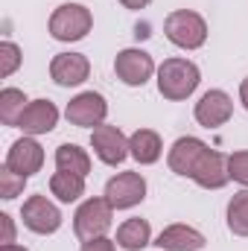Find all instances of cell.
Returning a JSON list of instances; mask_svg holds the SVG:
<instances>
[{"label":"cell","mask_w":248,"mask_h":251,"mask_svg":"<svg viewBox=\"0 0 248 251\" xmlns=\"http://www.w3.org/2000/svg\"><path fill=\"white\" fill-rule=\"evenodd\" d=\"M24 187H26V176L9 170V167L3 164V167H0V199L12 201V199H18V196L24 193Z\"/></svg>","instance_id":"cell-23"},{"label":"cell","mask_w":248,"mask_h":251,"mask_svg":"<svg viewBox=\"0 0 248 251\" xmlns=\"http://www.w3.org/2000/svg\"><path fill=\"white\" fill-rule=\"evenodd\" d=\"M204 149H207V143H204V140H198V137H193V134L178 137V140L170 146L167 164H170V170H173L175 176L190 178V176H193V170H196V164H198V158L204 155Z\"/></svg>","instance_id":"cell-15"},{"label":"cell","mask_w":248,"mask_h":251,"mask_svg":"<svg viewBox=\"0 0 248 251\" xmlns=\"http://www.w3.org/2000/svg\"><path fill=\"white\" fill-rule=\"evenodd\" d=\"M26 105H29V100L24 97L21 88H3L0 91V120H3V126H18Z\"/></svg>","instance_id":"cell-21"},{"label":"cell","mask_w":248,"mask_h":251,"mask_svg":"<svg viewBox=\"0 0 248 251\" xmlns=\"http://www.w3.org/2000/svg\"><path fill=\"white\" fill-rule=\"evenodd\" d=\"M128 155H131L137 164H143V167L161 161V155H164L161 134L152 131V128H137V131L128 137Z\"/></svg>","instance_id":"cell-17"},{"label":"cell","mask_w":248,"mask_h":251,"mask_svg":"<svg viewBox=\"0 0 248 251\" xmlns=\"http://www.w3.org/2000/svg\"><path fill=\"white\" fill-rule=\"evenodd\" d=\"M204 243H207L204 234L196 231L193 225H184V222L167 225V228L158 234V240H155V246L161 251H201Z\"/></svg>","instance_id":"cell-16"},{"label":"cell","mask_w":248,"mask_h":251,"mask_svg":"<svg viewBox=\"0 0 248 251\" xmlns=\"http://www.w3.org/2000/svg\"><path fill=\"white\" fill-rule=\"evenodd\" d=\"M56 126H59V108L50 100H32L24 108V114H21L15 128H21L29 137H38V134H50Z\"/></svg>","instance_id":"cell-13"},{"label":"cell","mask_w":248,"mask_h":251,"mask_svg":"<svg viewBox=\"0 0 248 251\" xmlns=\"http://www.w3.org/2000/svg\"><path fill=\"white\" fill-rule=\"evenodd\" d=\"M111 219H114L111 201L105 196H94V199H85L79 204V210L73 213V231L82 243H88V240L105 237L111 228Z\"/></svg>","instance_id":"cell-3"},{"label":"cell","mask_w":248,"mask_h":251,"mask_svg":"<svg viewBox=\"0 0 248 251\" xmlns=\"http://www.w3.org/2000/svg\"><path fill=\"white\" fill-rule=\"evenodd\" d=\"M164 35L170 44H175L181 50H198L207 41V24L193 9H175L164 21Z\"/></svg>","instance_id":"cell-2"},{"label":"cell","mask_w":248,"mask_h":251,"mask_svg":"<svg viewBox=\"0 0 248 251\" xmlns=\"http://www.w3.org/2000/svg\"><path fill=\"white\" fill-rule=\"evenodd\" d=\"M91 76V62L82 53H59L50 62V79L62 88H76Z\"/></svg>","instance_id":"cell-14"},{"label":"cell","mask_w":248,"mask_h":251,"mask_svg":"<svg viewBox=\"0 0 248 251\" xmlns=\"http://www.w3.org/2000/svg\"><path fill=\"white\" fill-rule=\"evenodd\" d=\"M21 219L32 234H56L62 228V210L47 199V196H29L21 207Z\"/></svg>","instance_id":"cell-7"},{"label":"cell","mask_w":248,"mask_h":251,"mask_svg":"<svg viewBox=\"0 0 248 251\" xmlns=\"http://www.w3.org/2000/svg\"><path fill=\"white\" fill-rule=\"evenodd\" d=\"M94 26V15L88 6L82 3H62L53 15H50V35L56 41H82Z\"/></svg>","instance_id":"cell-4"},{"label":"cell","mask_w":248,"mask_h":251,"mask_svg":"<svg viewBox=\"0 0 248 251\" xmlns=\"http://www.w3.org/2000/svg\"><path fill=\"white\" fill-rule=\"evenodd\" d=\"M0 251H29V249H24V246H18V243H12V246H0Z\"/></svg>","instance_id":"cell-30"},{"label":"cell","mask_w":248,"mask_h":251,"mask_svg":"<svg viewBox=\"0 0 248 251\" xmlns=\"http://www.w3.org/2000/svg\"><path fill=\"white\" fill-rule=\"evenodd\" d=\"M91 146H94V155L108 167H117L128 158V137L117 126L102 123L97 128H91Z\"/></svg>","instance_id":"cell-9"},{"label":"cell","mask_w":248,"mask_h":251,"mask_svg":"<svg viewBox=\"0 0 248 251\" xmlns=\"http://www.w3.org/2000/svg\"><path fill=\"white\" fill-rule=\"evenodd\" d=\"M120 3H123L125 9H131V12H140V9H146L152 0H120Z\"/></svg>","instance_id":"cell-28"},{"label":"cell","mask_w":248,"mask_h":251,"mask_svg":"<svg viewBox=\"0 0 248 251\" xmlns=\"http://www.w3.org/2000/svg\"><path fill=\"white\" fill-rule=\"evenodd\" d=\"M228 176H231V181H237L248 190V149L228 155Z\"/></svg>","instance_id":"cell-25"},{"label":"cell","mask_w":248,"mask_h":251,"mask_svg":"<svg viewBox=\"0 0 248 251\" xmlns=\"http://www.w3.org/2000/svg\"><path fill=\"white\" fill-rule=\"evenodd\" d=\"M190 178L201 190H222L231 181V176H228V155H222L219 149H210L207 146L204 155L198 158V164H196V170H193Z\"/></svg>","instance_id":"cell-11"},{"label":"cell","mask_w":248,"mask_h":251,"mask_svg":"<svg viewBox=\"0 0 248 251\" xmlns=\"http://www.w3.org/2000/svg\"><path fill=\"white\" fill-rule=\"evenodd\" d=\"M64 117L70 120V126L97 128V126L105 123V117H108V102H105V97L97 94V91H82V94H76V97L67 102Z\"/></svg>","instance_id":"cell-6"},{"label":"cell","mask_w":248,"mask_h":251,"mask_svg":"<svg viewBox=\"0 0 248 251\" xmlns=\"http://www.w3.org/2000/svg\"><path fill=\"white\" fill-rule=\"evenodd\" d=\"M56 170L73 173V176H82L85 178L91 173V155L82 146H76V143H62L56 149Z\"/></svg>","instance_id":"cell-19"},{"label":"cell","mask_w":248,"mask_h":251,"mask_svg":"<svg viewBox=\"0 0 248 251\" xmlns=\"http://www.w3.org/2000/svg\"><path fill=\"white\" fill-rule=\"evenodd\" d=\"M0 225H3V246H12L15 243V222H12V216L9 213H0Z\"/></svg>","instance_id":"cell-27"},{"label":"cell","mask_w":248,"mask_h":251,"mask_svg":"<svg viewBox=\"0 0 248 251\" xmlns=\"http://www.w3.org/2000/svg\"><path fill=\"white\" fill-rule=\"evenodd\" d=\"M198 82H201V73H198L196 62H190V59H178V56L164 59V64L158 67V91L164 100L181 102L196 94Z\"/></svg>","instance_id":"cell-1"},{"label":"cell","mask_w":248,"mask_h":251,"mask_svg":"<svg viewBox=\"0 0 248 251\" xmlns=\"http://www.w3.org/2000/svg\"><path fill=\"white\" fill-rule=\"evenodd\" d=\"M24 62V56H21V47L18 44H12V41H3L0 44V76L3 79H9L18 67Z\"/></svg>","instance_id":"cell-24"},{"label":"cell","mask_w":248,"mask_h":251,"mask_svg":"<svg viewBox=\"0 0 248 251\" xmlns=\"http://www.w3.org/2000/svg\"><path fill=\"white\" fill-rule=\"evenodd\" d=\"M79 251H117V240H108V237H97V240H88L82 243Z\"/></svg>","instance_id":"cell-26"},{"label":"cell","mask_w":248,"mask_h":251,"mask_svg":"<svg viewBox=\"0 0 248 251\" xmlns=\"http://www.w3.org/2000/svg\"><path fill=\"white\" fill-rule=\"evenodd\" d=\"M231 114H234V100H231L222 88L204 91L201 100H198L196 108H193L196 123L204 126V128H219V126H225L231 120Z\"/></svg>","instance_id":"cell-10"},{"label":"cell","mask_w":248,"mask_h":251,"mask_svg":"<svg viewBox=\"0 0 248 251\" xmlns=\"http://www.w3.org/2000/svg\"><path fill=\"white\" fill-rule=\"evenodd\" d=\"M6 167L9 170H15V173H21V176H35L41 167H44V149H41V143L35 140V137H29V134H24L21 140H15L12 146H9V152H6Z\"/></svg>","instance_id":"cell-12"},{"label":"cell","mask_w":248,"mask_h":251,"mask_svg":"<svg viewBox=\"0 0 248 251\" xmlns=\"http://www.w3.org/2000/svg\"><path fill=\"white\" fill-rule=\"evenodd\" d=\"M240 102H243V108L248 111V76L243 79V85H240Z\"/></svg>","instance_id":"cell-29"},{"label":"cell","mask_w":248,"mask_h":251,"mask_svg":"<svg viewBox=\"0 0 248 251\" xmlns=\"http://www.w3.org/2000/svg\"><path fill=\"white\" fill-rule=\"evenodd\" d=\"M228 228L237 237H248V190L234 193V199L228 201Z\"/></svg>","instance_id":"cell-22"},{"label":"cell","mask_w":248,"mask_h":251,"mask_svg":"<svg viewBox=\"0 0 248 251\" xmlns=\"http://www.w3.org/2000/svg\"><path fill=\"white\" fill-rule=\"evenodd\" d=\"M114 73H117V79L123 85H128V88H143L152 79V73H158V67H155V59L146 50L125 47V50L117 53V59H114Z\"/></svg>","instance_id":"cell-5"},{"label":"cell","mask_w":248,"mask_h":251,"mask_svg":"<svg viewBox=\"0 0 248 251\" xmlns=\"http://www.w3.org/2000/svg\"><path fill=\"white\" fill-rule=\"evenodd\" d=\"M105 199L114 210H131L146 199V178L140 173H117L105 184Z\"/></svg>","instance_id":"cell-8"},{"label":"cell","mask_w":248,"mask_h":251,"mask_svg":"<svg viewBox=\"0 0 248 251\" xmlns=\"http://www.w3.org/2000/svg\"><path fill=\"white\" fill-rule=\"evenodd\" d=\"M50 193L62 201V204H73L85 196V178L73 176V173H53L50 176Z\"/></svg>","instance_id":"cell-20"},{"label":"cell","mask_w":248,"mask_h":251,"mask_svg":"<svg viewBox=\"0 0 248 251\" xmlns=\"http://www.w3.org/2000/svg\"><path fill=\"white\" fill-rule=\"evenodd\" d=\"M152 243V225L140 216L125 219L123 225L117 228V246L123 251H140Z\"/></svg>","instance_id":"cell-18"}]
</instances>
